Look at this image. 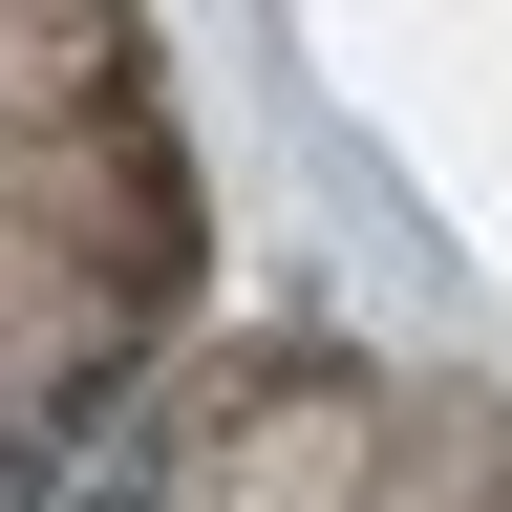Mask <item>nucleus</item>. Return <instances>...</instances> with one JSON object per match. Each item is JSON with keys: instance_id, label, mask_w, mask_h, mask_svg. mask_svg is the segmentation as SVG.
I'll return each instance as SVG.
<instances>
[{"instance_id": "obj_1", "label": "nucleus", "mask_w": 512, "mask_h": 512, "mask_svg": "<svg viewBox=\"0 0 512 512\" xmlns=\"http://www.w3.org/2000/svg\"><path fill=\"white\" fill-rule=\"evenodd\" d=\"M192 299V150L128 0H0V512L107 470Z\"/></svg>"}, {"instance_id": "obj_2", "label": "nucleus", "mask_w": 512, "mask_h": 512, "mask_svg": "<svg viewBox=\"0 0 512 512\" xmlns=\"http://www.w3.org/2000/svg\"><path fill=\"white\" fill-rule=\"evenodd\" d=\"M64 512H512V406L384 384L342 342H235L171 406H128Z\"/></svg>"}]
</instances>
